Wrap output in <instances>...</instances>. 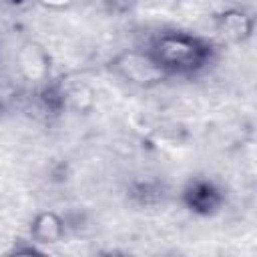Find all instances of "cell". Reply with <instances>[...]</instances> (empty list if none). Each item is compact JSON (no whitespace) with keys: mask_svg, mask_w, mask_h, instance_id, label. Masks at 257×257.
<instances>
[{"mask_svg":"<svg viewBox=\"0 0 257 257\" xmlns=\"http://www.w3.org/2000/svg\"><path fill=\"white\" fill-rule=\"evenodd\" d=\"M38 2L44 6H50V8H66V6H70L72 0H38Z\"/></svg>","mask_w":257,"mask_h":257,"instance_id":"8992f818","label":"cell"},{"mask_svg":"<svg viewBox=\"0 0 257 257\" xmlns=\"http://www.w3.org/2000/svg\"><path fill=\"white\" fill-rule=\"evenodd\" d=\"M30 237L34 243H58L64 237V221L52 211H42L30 225Z\"/></svg>","mask_w":257,"mask_h":257,"instance_id":"5b68a950","label":"cell"},{"mask_svg":"<svg viewBox=\"0 0 257 257\" xmlns=\"http://www.w3.org/2000/svg\"><path fill=\"white\" fill-rule=\"evenodd\" d=\"M183 201L193 213L211 215L223 205V193L207 179H193L183 189Z\"/></svg>","mask_w":257,"mask_h":257,"instance_id":"3957f363","label":"cell"},{"mask_svg":"<svg viewBox=\"0 0 257 257\" xmlns=\"http://www.w3.org/2000/svg\"><path fill=\"white\" fill-rule=\"evenodd\" d=\"M147 50L167 76L195 74L203 70L213 56L211 42L201 36L175 30L159 32L157 36H153Z\"/></svg>","mask_w":257,"mask_h":257,"instance_id":"6da1fadb","label":"cell"},{"mask_svg":"<svg viewBox=\"0 0 257 257\" xmlns=\"http://www.w3.org/2000/svg\"><path fill=\"white\" fill-rule=\"evenodd\" d=\"M110 70L124 82L139 88H153L167 78L147 48H128L118 52L110 60Z\"/></svg>","mask_w":257,"mask_h":257,"instance_id":"7a4b0ae2","label":"cell"},{"mask_svg":"<svg viewBox=\"0 0 257 257\" xmlns=\"http://www.w3.org/2000/svg\"><path fill=\"white\" fill-rule=\"evenodd\" d=\"M10 2H16V4H20V2H24V0H10Z\"/></svg>","mask_w":257,"mask_h":257,"instance_id":"52a82bcc","label":"cell"},{"mask_svg":"<svg viewBox=\"0 0 257 257\" xmlns=\"http://www.w3.org/2000/svg\"><path fill=\"white\" fill-rule=\"evenodd\" d=\"M217 30L223 38L229 42H245L253 34V16H249L245 10L229 8L217 16Z\"/></svg>","mask_w":257,"mask_h":257,"instance_id":"277c9868","label":"cell"}]
</instances>
